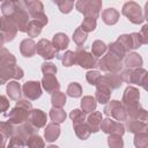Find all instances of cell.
I'll return each mask as SVG.
<instances>
[{
    "label": "cell",
    "mask_w": 148,
    "mask_h": 148,
    "mask_svg": "<svg viewBox=\"0 0 148 148\" xmlns=\"http://www.w3.org/2000/svg\"><path fill=\"white\" fill-rule=\"evenodd\" d=\"M119 18V12L114 8H106L102 12V20L105 24L112 25L118 22Z\"/></svg>",
    "instance_id": "25"
},
{
    "label": "cell",
    "mask_w": 148,
    "mask_h": 148,
    "mask_svg": "<svg viewBox=\"0 0 148 148\" xmlns=\"http://www.w3.org/2000/svg\"><path fill=\"white\" fill-rule=\"evenodd\" d=\"M42 87L46 90V92H54L58 91L60 88V84L54 75H44L42 79Z\"/></svg>",
    "instance_id": "20"
},
{
    "label": "cell",
    "mask_w": 148,
    "mask_h": 148,
    "mask_svg": "<svg viewBox=\"0 0 148 148\" xmlns=\"http://www.w3.org/2000/svg\"><path fill=\"white\" fill-rule=\"evenodd\" d=\"M125 111H126V116L130 118V120H140V121L146 123V120L148 118V112L143 108H141L140 103L125 108Z\"/></svg>",
    "instance_id": "15"
},
{
    "label": "cell",
    "mask_w": 148,
    "mask_h": 148,
    "mask_svg": "<svg viewBox=\"0 0 148 148\" xmlns=\"http://www.w3.org/2000/svg\"><path fill=\"white\" fill-rule=\"evenodd\" d=\"M60 135V127H59V124H54V123H51V124H47L46 127H45V132H44V136H45V140L47 142H52L54 140H57Z\"/></svg>",
    "instance_id": "24"
},
{
    "label": "cell",
    "mask_w": 148,
    "mask_h": 148,
    "mask_svg": "<svg viewBox=\"0 0 148 148\" xmlns=\"http://www.w3.org/2000/svg\"><path fill=\"white\" fill-rule=\"evenodd\" d=\"M3 43H5V39H3V36H2V34L0 32V49L2 47V45H3Z\"/></svg>",
    "instance_id": "55"
},
{
    "label": "cell",
    "mask_w": 148,
    "mask_h": 148,
    "mask_svg": "<svg viewBox=\"0 0 148 148\" xmlns=\"http://www.w3.org/2000/svg\"><path fill=\"white\" fill-rule=\"evenodd\" d=\"M36 53H38L44 59H53L57 56V51L53 47L52 43L45 38L40 39L36 44Z\"/></svg>",
    "instance_id": "14"
},
{
    "label": "cell",
    "mask_w": 148,
    "mask_h": 148,
    "mask_svg": "<svg viewBox=\"0 0 148 148\" xmlns=\"http://www.w3.org/2000/svg\"><path fill=\"white\" fill-rule=\"evenodd\" d=\"M121 13L124 16H126L132 23L134 24H140L145 21L143 14H142V9L139 6V3L134 2V1H128L123 6Z\"/></svg>",
    "instance_id": "5"
},
{
    "label": "cell",
    "mask_w": 148,
    "mask_h": 148,
    "mask_svg": "<svg viewBox=\"0 0 148 148\" xmlns=\"http://www.w3.org/2000/svg\"><path fill=\"white\" fill-rule=\"evenodd\" d=\"M67 95L71 97H80L82 95V88L77 82H72L69 83L68 88H67Z\"/></svg>",
    "instance_id": "44"
},
{
    "label": "cell",
    "mask_w": 148,
    "mask_h": 148,
    "mask_svg": "<svg viewBox=\"0 0 148 148\" xmlns=\"http://www.w3.org/2000/svg\"><path fill=\"white\" fill-rule=\"evenodd\" d=\"M102 120H103V118H102V112L95 111V112H92V113L89 114V117H88L86 124L88 125L90 132L96 133V132H98V131L101 130Z\"/></svg>",
    "instance_id": "19"
},
{
    "label": "cell",
    "mask_w": 148,
    "mask_h": 148,
    "mask_svg": "<svg viewBox=\"0 0 148 148\" xmlns=\"http://www.w3.org/2000/svg\"><path fill=\"white\" fill-rule=\"evenodd\" d=\"M51 43H52L53 47L56 49V51L58 52V51L65 50V49L68 46V44H69V39H68V37H67L66 34L58 32V34H56V35L53 36Z\"/></svg>",
    "instance_id": "23"
},
{
    "label": "cell",
    "mask_w": 148,
    "mask_h": 148,
    "mask_svg": "<svg viewBox=\"0 0 148 148\" xmlns=\"http://www.w3.org/2000/svg\"><path fill=\"white\" fill-rule=\"evenodd\" d=\"M28 120L34 127L38 130L46 125V114L39 109H32L28 116Z\"/></svg>",
    "instance_id": "17"
},
{
    "label": "cell",
    "mask_w": 148,
    "mask_h": 148,
    "mask_svg": "<svg viewBox=\"0 0 148 148\" xmlns=\"http://www.w3.org/2000/svg\"><path fill=\"white\" fill-rule=\"evenodd\" d=\"M25 5H27L28 13L34 18V21L39 22L44 27L47 23V16L44 14L43 3L38 0H31V1H25Z\"/></svg>",
    "instance_id": "7"
},
{
    "label": "cell",
    "mask_w": 148,
    "mask_h": 148,
    "mask_svg": "<svg viewBox=\"0 0 148 148\" xmlns=\"http://www.w3.org/2000/svg\"><path fill=\"white\" fill-rule=\"evenodd\" d=\"M7 95L14 101H18L21 97V86L17 81H10L7 84Z\"/></svg>",
    "instance_id": "28"
},
{
    "label": "cell",
    "mask_w": 148,
    "mask_h": 148,
    "mask_svg": "<svg viewBox=\"0 0 148 148\" xmlns=\"http://www.w3.org/2000/svg\"><path fill=\"white\" fill-rule=\"evenodd\" d=\"M123 83V80L120 77V74H112V73H108L105 75L102 76V80H101V84L108 87L110 90H113V89H117L121 86Z\"/></svg>",
    "instance_id": "18"
},
{
    "label": "cell",
    "mask_w": 148,
    "mask_h": 148,
    "mask_svg": "<svg viewBox=\"0 0 148 148\" xmlns=\"http://www.w3.org/2000/svg\"><path fill=\"white\" fill-rule=\"evenodd\" d=\"M8 148H25V146H8Z\"/></svg>",
    "instance_id": "56"
},
{
    "label": "cell",
    "mask_w": 148,
    "mask_h": 148,
    "mask_svg": "<svg viewBox=\"0 0 148 148\" xmlns=\"http://www.w3.org/2000/svg\"><path fill=\"white\" fill-rule=\"evenodd\" d=\"M42 28H43V25L39 22L32 20V21H30L28 23V27H27V31L25 32L28 34L29 37H36V36H38L40 34Z\"/></svg>",
    "instance_id": "35"
},
{
    "label": "cell",
    "mask_w": 148,
    "mask_h": 148,
    "mask_svg": "<svg viewBox=\"0 0 148 148\" xmlns=\"http://www.w3.org/2000/svg\"><path fill=\"white\" fill-rule=\"evenodd\" d=\"M16 59L15 57L6 49H0V66H15Z\"/></svg>",
    "instance_id": "29"
},
{
    "label": "cell",
    "mask_w": 148,
    "mask_h": 148,
    "mask_svg": "<svg viewBox=\"0 0 148 148\" xmlns=\"http://www.w3.org/2000/svg\"><path fill=\"white\" fill-rule=\"evenodd\" d=\"M57 71V66L52 62H44L42 65V72L44 75H54Z\"/></svg>",
    "instance_id": "50"
},
{
    "label": "cell",
    "mask_w": 148,
    "mask_h": 148,
    "mask_svg": "<svg viewBox=\"0 0 148 148\" xmlns=\"http://www.w3.org/2000/svg\"><path fill=\"white\" fill-rule=\"evenodd\" d=\"M15 9H16V1H9V0H7V1L2 2V5H1V12H2L3 16L7 17V18L10 17L14 14Z\"/></svg>",
    "instance_id": "36"
},
{
    "label": "cell",
    "mask_w": 148,
    "mask_h": 148,
    "mask_svg": "<svg viewBox=\"0 0 148 148\" xmlns=\"http://www.w3.org/2000/svg\"><path fill=\"white\" fill-rule=\"evenodd\" d=\"M147 123L140 121V120H127L126 128L131 133H140V132H147Z\"/></svg>",
    "instance_id": "26"
},
{
    "label": "cell",
    "mask_w": 148,
    "mask_h": 148,
    "mask_svg": "<svg viewBox=\"0 0 148 148\" xmlns=\"http://www.w3.org/2000/svg\"><path fill=\"white\" fill-rule=\"evenodd\" d=\"M9 109V101L5 96H0V113H3Z\"/></svg>",
    "instance_id": "52"
},
{
    "label": "cell",
    "mask_w": 148,
    "mask_h": 148,
    "mask_svg": "<svg viewBox=\"0 0 148 148\" xmlns=\"http://www.w3.org/2000/svg\"><path fill=\"white\" fill-rule=\"evenodd\" d=\"M8 18L14 23L17 30L25 32L29 23V13L27 9L25 1H16V9L14 14Z\"/></svg>",
    "instance_id": "2"
},
{
    "label": "cell",
    "mask_w": 148,
    "mask_h": 148,
    "mask_svg": "<svg viewBox=\"0 0 148 148\" xmlns=\"http://www.w3.org/2000/svg\"><path fill=\"white\" fill-rule=\"evenodd\" d=\"M0 32L2 34L5 42H10L16 36L17 29L9 18L2 16L0 17Z\"/></svg>",
    "instance_id": "13"
},
{
    "label": "cell",
    "mask_w": 148,
    "mask_h": 148,
    "mask_svg": "<svg viewBox=\"0 0 148 148\" xmlns=\"http://www.w3.org/2000/svg\"><path fill=\"white\" fill-rule=\"evenodd\" d=\"M51 103L53 105V108H57V109H62V106L66 104V95L61 91H54L52 92V96H51Z\"/></svg>",
    "instance_id": "32"
},
{
    "label": "cell",
    "mask_w": 148,
    "mask_h": 148,
    "mask_svg": "<svg viewBox=\"0 0 148 148\" xmlns=\"http://www.w3.org/2000/svg\"><path fill=\"white\" fill-rule=\"evenodd\" d=\"M86 79H87L88 83H90L92 86H98L102 80V74L98 71H89L86 74Z\"/></svg>",
    "instance_id": "42"
},
{
    "label": "cell",
    "mask_w": 148,
    "mask_h": 148,
    "mask_svg": "<svg viewBox=\"0 0 148 148\" xmlns=\"http://www.w3.org/2000/svg\"><path fill=\"white\" fill-rule=\"evenodd\" d=\"M108 145L110 148H123L124 147V140L121 139L120 135H109Z\"/></svg>",
    "instance_id": "48"
},
{
    "label": "cell",
    "mask_w": 148,
    "mask_h": 148,
    "mask_svg": "<svg viewBox=\"0 0 148 148\" xmlns=\"http://www.w3.org/2000/svg\"><path fill=\"white\" fill-rule=\"evenodd\" d=\"M108 49H109V53L112 54L113 57H116L117 59H119L120 61H121V60L125 58V56H126V51H125L124 47H123L119 43H117V42L111 43V44L108 46Z\"/></svg>",
    "instance_id": "30"
},
{
    "label": "cell",
    "mask_w": 148,
    "mask_h": 148,
    "mask_svg": "<svg viewBox=\"0 0 148 148\" xmlns=\"http://www.w3.org/2000/svg\"><path fill=\"white\" fill-rule=\"evenodd\" d=\"M101 130L104 133L109 134V135H120V136H123V134L125 133V126L120 121H116L111 118H105V119L102 120Z\"/></svg>",
    "instance_id": "11"
},
{
    "label": "cell",
    "mask_w": 148,
    "mask_h": 148,
    "mask_svg": "<svg viewBox=\"0 0 148 148\" xmlns=\"http://www.w3.org/2000/svg\"><path fill=\"white\" fill-rule=\"evenodd\" d=\"M27 147L28 148H45L44 140L38 134H34L27 140Z\"/></svg>",
    "instance_id": "40"
},
{
    "label": "cell",
    "mask_w": 148,
    "mask_h": 148,
    "mask_svg": "<svg viewBox=\"0 0 148 148\" xmlns=\"http://www.w3.org/2000/svg\"><path fill=\"white\" fill-rule=\"evenodd\" d=\"M124 59H125V65L128 67V69L139 68V67H141V65H142V58H141L138 53H135V52L125 56Z\"/></svg>",
    "instance_id": "27"
},
{
    "label": "cell",
    "mask_w": 148,
    "mask_h": 148,
    "mask_svg": "<svg viewBox=\"0 0 148 148\" xmlns=\"http://www.w3.org/2000/svg\"><path fill=\"white\" fill-rule=\"evenodd\" d=\"M22 91H23V95L28 99L35 101L39 98L42 95V84L38 81H28L23 84Z\"/></svg>",
    "instance_id": "12"
},
{
    "label": "cell",
    "mask_w": 148,
    "mask_h": 148,
    "mask_svg": "<svg viewBox=\"0 0 148 148\" xmlns=\"http://www.w3.org/2000/svg\"><path fill=\"white\" fill-rule=\"evenodd\" d=\"M46 148H59L58 146H53V145H51V146H49V147H46Z\"/></svg>",
    "instance_id": "57"
},
{
    "label": "cell",
    "mask_w": 148,
    "mask_h": 148,
    "mask_svg": "<svg viewBox=\"0 0 148 148\" xmlns=\"http://www.w3.org/2000/svg\"><path fill=\"white\" fill-rule=\"evenodd\" d=\"M106 49H108V46L104 44V42H102V40H95L92 43V45H91V52H92L91 54L95 56V57H102L105 53Z\"/></svg>",
    "instance_id": "38"
},
{
    "label": "cell",
    "mask_w": 148,
    "mask_h": 148,
    "mask_svg": "<svg viewBox=\"0 0 148 148\" xmlns=\"http://www.w3.org/2000/svg\"><path fill=\"white\" fill-rule=\"evenodd\" d=\"M20 51H21L22 56L30 58L36 54V43L32 40V38L23 39L20 44Z\"/></svg>",
    "instance_id": "21"
},
{
    "label": "cell",
    "mask_w": 148,
    "mask_h": 148,
    "mask_svg": "<svg viewBox=\"0 0 148 148\" xmlns=\"http://www.w3.org/2000/svg\"><path fill=\"white\" fill-rule=\"evenodd\" d=\"M97 102L92 96H84L81 99V108L84 113H90L96 109Z\"/></svg>",
    "instance_id": "31"
},
{
    "label": "cell",
    "mask_w": 148,
    "mask_h": 148,
    "mask_svg": "<svg viewBox=\"0 0 148 148\" xmlns=\"http://www.w3.org/2000/svg\"><path fill=\"white\" fill-rule=\"evenodd\" d=\"M23 77V69L18 66H0V84H5L9 79L20 80Z\"/></svg>",
    "instance_id": "10"
},
{
    "label": "cell",
    "mask_w": 148,
    "mask_h": 148,
    "mask_svg": "<svg viewBox=\"0 0 148 148\" xmlns=\"http://www.w3.org/2000/svg\"><path fill=\"white\" fill-rule=\"evenodd\" d=\"M69 117H71V119L73 120V125L82 124V123H84V120H86V113H84L82 110H79V109L73 110V111L69 113Z\"/></svg>",
    "instance_id": "43"
},
{
    "label": "cell",
    "mask_w": 148,
    "mask_h": 148,
    "mask_svg": "<svg viewBox=\"0 0 148 148\" xmlns=\"http://www.w3.org/2000/svg\"><path fill=\"white\" fill-rule=\"evenodd\" d=\"M139 99H140V92H139V89L128 86V87L125 89V91H124L121 104L124 105V108H127V106L138 104V103H139Z\"/></svg>",
    "instance_id": "16"
},
{
    "label": "cell",
    "mask_w": 148,
    "mask_h": 148,
    "mask_svg": "<svg viewBox=\"0 0 148 148\" xmlns=\"http://www.w3.org/2000/svg\"><path fill=\"white\" fill-rule=\"evenodd\" d=\"M76 9L82 13L86 17L97 18L99 10L102 8V1L99 0H79L75 3Z\"/></svg>",
    "instance_id": "4"
},
{
    "label": "cell",
    "mask_w": 148,
    "mask_h": 148,
    "mask_svg": "<svg viewBox=\"0 0 148 148\" xmlns=\"http://www.w3.org/2000/svg\"><path fill=\"white\" fill-rule=\"evenodd\" d=\"M54 2L57 3L60 12L64 14H68L74 7V1H69V0H61V1H54Z\"/></svg>",
    "instance_id": "45"
},
{
    "label": "cell",
    "mask_w": 148,
    "mask_h": 148,
    "mask_svg": "<svg viewBox=\"0 0 148 148\" xmlns=\"http://www.w3.org/2000/svg\"><path fill=\"white\" fill-rule=\"evenodd\" d=\"M120 77L124 82L139 84L142 88L147 89V81H148V72L141 67L134 69H126L120 74Z\"/></svg>",
    "instance_id": "3"
},
{
    "label": "cell",
    "mask_w": 148,
    "mask_h": 148,
    "mask_svg": "<svg viewBox=\"0 0 148 148\" xmlns=\"http://www.w3.org/2000/svg\"><path fill=\"white\" fill-rule=\"evenodd\" d=\"M110 95H111V90L103 86V84H98L96 86V91H95V99L96 102H99L101 104H106L110 101Z\"/></svg>",
    "instance_id": "22"
},
{
    "label": "cell",
    "mask_w": 148,
    "mask_h": 148,
    "mask_svg": "<svg viewBox=\"0 0 148 148\" xmlns=\"http://www.w3.org/2000/svg\"><path fill=\"white\" fill-rule=\"evenodd\" d=\"M117 43H119L124 50L127 52L130 50H133V46H132V39H131V35H121L118 37L117 39Z\"/></svg>",
    "instance_id": "46"
},
{
    "label": "cell",
    "mask_w": 148,
    "mask_h": 148,
    "mask_svg": "<svg viewBox=\"0 0 148 148\" xmlns=\"http://www.w3.org/2000/svg\"><path fill=\"white\" fill-rule=\"evenodd\" d=\"M61 61H62V65L66 66V67L73 66L75 64V52H73V51H66L61 56Z\"/></svg>",
    "instance_id": "47"
},
{
    "label": "cell",
    "mask_w": 148,
    "mask_h": 148,
    "mask_svg": "<svg viewBox=\"0 0 148 148\" xmlns=\"http://www.w3.org/2000/svg\"><path fill=\"white\" fill-rule=\"evenodd\" d=\"M5 145H6V138L0 135V148H5Z\"/></svg>",
    "instance_id": "54"
},
{
    "label": "cell",
    "mask_w": 148,
    "mask_h": 148,
    "mask_svg": "<svg viewBox=\"0 0 148 148\" xmlns=\"http://www.w3.org/2000/svg\"><path fill=\"white\" fill-rule=\"evenodd\" d=\"M14 125L9 121H1L0 123V135H2L3 138H10L14 133Z\"/></svg>",
    "instance_id": "39"
},
{
    "label": "cell",
    "mask_w": 148,
    "mask_h": 148,
    "mask_svg": "<svg viewBox=\"0 0 148 148\" xmlns=\"http://www.w3.org/2000/svg\"><path fill=\"white\" fill-rule=\"evenodd\" d=\"M32 110V105L28 99H18L15 108L8 114V121L13 125H21L28 120V116Z\"/></svg>",
    "instance_id": "1"
},
{
    "label": "cell",
    "mask_w": 148,
    "mask_h": 148,
    "mask_svg": "<svg viewBox=\"0 0 148 148\" xmlns=\"http://www.w3.org/2000/svg\"><path fill=\"white\" fill-rule=\"evenodd\" d=\"M84 32H90L92 30H95L96 28V20L95 18H91V17H86L82 23H81V27H80Z\"/></svg>",
    "instance_id": "49"
},
{
    "label": "cell",
    "mask_w": 148,
    "mask_h": 148,
    "mask_svg": "<svg viewBox=\"0 0 148 148\" xmlns=\"http://www.w3.org/2000/svg\"><path fill=\"white\" fill-rule=\"evenodd\" d=\"M140 35H141V37H142L143 44H147V43H148V24H145V25L142 27Z\"/></svg>",
    "instance_id": "53"
},
{
    "label": "cell",
    "mask_w": 148,
    "mask_h": 148,
    "mask_svg": "<svg viewBox=\"0 0 148 148\" xmlns=\"http://www.w3.org/2000/svg\"><path fill=\"white\" fill-rule=\"evenodd\" d=\"M74 131H75V134L77 135V138H80L81 140H87L91 134V132L86 123L74 125Z\"/></svg>",
    "instance_id": "34"
},
{
    "label": "cell",
    "mask_w": 148,
    "mask_h": 148,
    "mask_svg": "<svg viewBox=\"0 0 148 148\" xmlns=\"http://www.w3.org/2000/svg\"><path fill=\"white\" fill-rule=\"evenodd\" d=\"M97 66L102 71H104L106 73H112V74H118L123 69L121 61L110 53L103 56L102 59H99L97 61Z\"/></svg>",
    "instance_id": "6"
},
{
    "label": "cell",
    "mask_w": 148,
    "mask_h": 148,
    "mask_svg": "<svg viewBox=\"0 0 148 148\" xmlns=\"http://www.w3.org/2000/svg\"><path fill=\"white\" fill-rule=\"evenodd\" d=\"M50 118L54 124H61L66 119V112L62 109L52 108L50 110Z\"/></svg>",
    "instance_id": "33"
},
{
    "label": "cell",
    "mask_w": 148,
    "mask_h": 148,
    "mask_svg": "<svg viewBox=\"0 0 148 148\" xmlns=\"http://www.w3.org/2000/svg\"><path fill=\"white\" fill-rule=\"evenodd\" d=\"M131 39H132V46H133V49H139L143 44V40H142V37H141L140 32H133V34H131Z\"/></svg>",
    "instance_id": "51"
},
{
    "label": "cell",
    "mask_w": 148,
    "mask_h": 148,
    "mask_svg": "<svg viewBox=\"0 0 148 148\" xmlns=\"http://www.w3.org/2000/svg\"><path fill=\"white\" fill-rule=\"evenodd\" d=\"M103 111L108 117L111 116L113 119H116L118 121H123V120L127 119L125 108L121 104V102H119V101H109L106 103V105L104 106Z\"/></svg>",
    "instance_id": "8"
},
{
    "label": "cell",
    "mask_w": 148,
    "mask_h": 148,
    "mask_svg": "<svg viewBox=\"0 0 148 148\" xmlns=\"http://www.w3.org/2000/svg\"><path fill=\"white\" fill-rule=\"evenodd\" d=\"M87 37H88L87 36V32H84L81 28H76V30L73 34V40H74V43L79 47H81L83 45V43L87 40Z\"/></svg>",
    "instance_id": "41"
},
{
    "label": "cell",
    "mask_w": 148,
    "mask_h": 148,
    "mask_svg": "<svg viewBox=\"0 0 148 148\" xmlns=\"http://www.w3.org/2000/svg\"><path fill=\"white\" fill-rule=\"evenodd\" d=\"M75 64L80 65L82 68H87V69H90V68H94L97 66V61L95 59V57L87 52L84 50V47L82 49L81 47H77L76 52H75Z\"/></svg>",
    "instance_id": "9"
},
{
    "label": "cell",
    "mask_w": 148,
    "mask_h": 148,
    "mask_svg": "<svg viewBox=\"0 0 148 148\" xmlns=\"http://www.w3.org/2000/svg\"><path fill=\"white\" fill-rule=\"evenodd\" d=\"M134 146L136 148H147L148 147V134H147V132H140V133L135 134Z\"/></svg>",
    "instance_id": "37"
}]
</instances>
